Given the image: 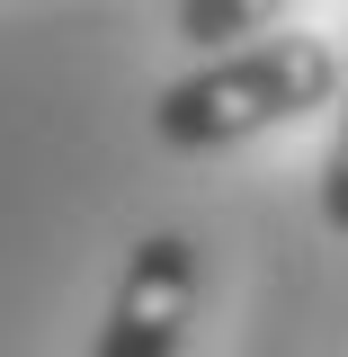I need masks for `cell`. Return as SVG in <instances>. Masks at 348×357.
<instances>
[{
  "instance_id": "1",
  "label": "cell",
  "mask_w": 348,
  "mask_h": 357,
  "mask_svg": "<svg viewBox=\"0 0 348 357\" xmlns=\"http://www.w3.org/2000/svg\"><path fill=\"white\" fill-rule=\"evenodd\" d=\"M340 89H348V63L321 36H259V45H232V54H215L188 81L161 89L152 98V143L223 152V143H250L268 126H295L312 107H331Z\"/></svg>"
},
{
  "instance_id": "4",
  "label": "cell",
  "mask_w": 348,
  "mask_h": 357,
  "mask_svg": "<svg viewBox=\"0 0 348 357\" xmlns=\"http://www.w3.org/2000/svg\"><path fill=\"white\" fill-rule=\"evenodd\" d=\"M321 223L348 241V89H340V126H331V152H321Z\"/></svg>"
},
{
  "instance_id": "3",
  "label": "cell",
  "mask_w": 348,
  "mask_h": 357,
  "mask_svg": "<svg viewBox=\"0 0 348 357\" xmlns=\"http://www.w3.org/2000/svg\"><path fill=\"white\" fill-rule=\"evenodd\" d=\"M286 9H295V0H170V36L197 45V54H232L241 36L259 45Z\"/></svg>"
},
{
  "instance_id": "2",
  "label": "cell",
  "mask_w": 348,
  "mask_h": 357,
  "mask_svg": "<svg viewBox=\"0 0 348 357\" xmlns=\"http://www.w3.org/2000/svg\"><path fill=\"white\" fill-rule=\"evenodd\" d=\"M197 321V241L188 232H143L126 250V277L107 295V321L89 357H179Z\"/></svg>"
}]
</instances>
